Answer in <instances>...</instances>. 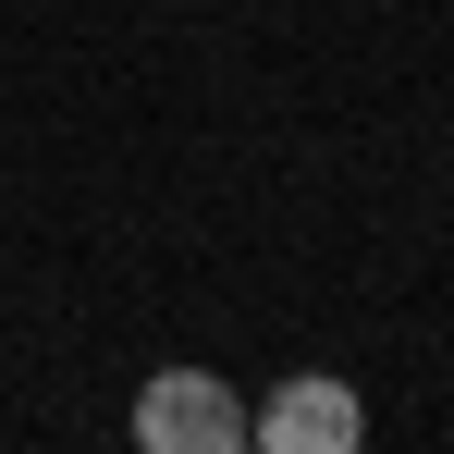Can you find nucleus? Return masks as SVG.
Masks as SVG:
<instances>
[{
	"mask_svg": "<svg viewBox=\"0 0 454 454\" xmlns=\"http://www.w3.org/2000/svg\"><path fill=\"white\" fill-rule=\"evenodd\" d=\"M136 442L148 454H246V393L222 369H160L136 393Z\"/></svg>",
	"mask_w": 454,
	"mask_h": 454,
	"instance_id": "obj_2",
	"label": "nucleus"
},
{
	"mask_svg": "<svg viewBox=\"0 0 454 454\" xmlns=\"http://www.w3.org/2000/svg\"><path fill=\"white\" fill-rule=\"evenodd\" d=\"M246 442L258 454H356L369 442V405H356V380L295 369V380H270V393L246 405Z\"/></svg>",
	"mask_w": 454,
	"mask_h": 454,
	"instance_id": "obj_1",
	"label": "nucleus"
}]
</instances>
